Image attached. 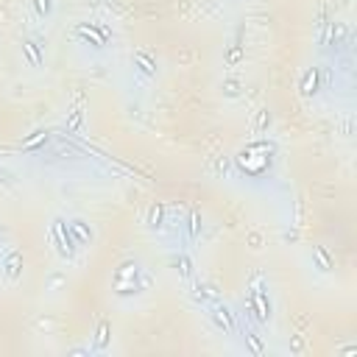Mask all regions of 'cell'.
Returning <instances> with one entry per match:
<instances>
[{"label":"cell","instance_id":"cell-13","mask_svg":"<svg viewBox=\"0 0 357 357\" xmlns=\"http://www.w3.org/2000/svg\"><path fill=\"white\" fill-rule=\"evenodd\" d=\"M34 9H37L39 17H47L50 9H53V0H34Z\"/></svg>","mask_w":357,"mask_h":357},{"label":"cell","instance_id":"cell-11","mask_svg":"<svg viewBox=\"0 0 357 357\" xmlns=\"http://www.w3.org/2000/svg\"><path fill=\"white\" fill-rule=\"evenodd\" d=\"M162 215H165V207L162 204L151 207V212H148V223H151V226H162Z\"/></svg>","mask_w":357,"mask_h":357},{"label":"cell","instance_id":"cell-2","mask_svg":"<svg viewBox=\"0 0 357 357\" xmlns=\"http://www.w3.org/2000/svg\"><path fill=\"white\" fill-rule=\"evenodd\" d=\"M22 50H26L28 62H31L34 67H39V64L45 62V56H42V47H39V42H34V39H26V42H22Z\"/></svg>","mask_w":357,"mask_h":357},{"label":"cell","instance_id":"cell-5","mask_svg":"<svg viewBox=\"0 0 357 357\" xmlns=\"http://www.w3.org/2000/svg\"><path fill=\"white\" fill-rule=\"evenodd\" d=\"M70 235L79 237V243H92V229L84 221H73L70 223Z\"/></svg>","mask_w":357,"mask_h":357},{"label":"cell","instance_id":"cell-8","mask_svg":"<svg viewBox=\"0 0 357 357\" xmlns=\"http://www.w3.org/2000/svg\"><path fill=\"white\" fill-rule=\"evenodd\" d=\"M313 257L318 260L321 271H332V257H329V254H326L321 246H313Z\"/></svg>","mask_w":357,"mask_h":357},{"label":"cell","instance_id":"cell-15","mask_svg":"<svg viewBox=\"0 0 357 357\" xmlns=\"http://www.w3.org/2000/svg\"><path fill=\"white\" fill-rule=\"evenodd\" d=\"M81 115H84L81 109H75L73 115H70V129H79V126H81Z\"/></svg>","mask_w":357,"mask_h":357},{"label":"cell","instance_id":"cell-9","mask_svg":"<svg viewBox=\"0 0 357 357\" xmlns=\"http://www.w3.org/2000/svg\"><path fill=\"white\" fill-rule=\"evenodd\" d=\"M106 341H109V324H106V321H100L98 332H95V349H104Z\"/></svg>","mask_w":357,"mask_h":357},{"label":"cell","instance_id":"cell-14","mask_svg":"<svg viewBox=\"0 0 357 357\" xmlns=\"http://www.w3.org/2000/svg\"><path fill=\"white\" fill-rule=\"evenodd\" d=\"M248 343H251V349H254V352H263V343H260V338L257 335H254V332H248Z\"/></svg>","mask_w":357,"mask_h":357},{"label":"cell","instance_id":"cell-12","mask_svg":"<svg viewBox=\"0 0 357 357\" xmlns=\"http://www.w3.org/2000/svg\"><path fill=\"white\" fill-rule=\"evenodd\" d=\"M201 235V212L193 210L190 212V237H198Z\"/></svg>","mask_w":357,"mask_h":357},{"label":"cell","instance_id":"cell-7","mask_svg":"<svg viewBox=\"0 0 357 357\" xmlns=\"http://www.w3.org/2000/svg\"><path fill=\"white\" fill-rule=\"evenodd\" d=\"M318 89V70H307L304 81H301V95H313Z\"/></svg>","mask_w":357,"mask_h":357},{"label":"cell","instance_id":"cell-1","mask_svg":"<svg viewBox=\"0 0 357 357\" xmlns=\"http://www.w3.org/2000/svg\"><path fill=\"white\" fill-rule=\"evenodd\" d=\"M50 232H53V240H56V246H59V254L62 257H73V246H75V240H73V235H70V226L62 221V218H56L50 226Z\"/></svg>","mask_w":357,"mask_h":357},{"label":"cell","instance_id":"cell-6","mask_svg":"<svg viewBox=\"0 0 357 357\" xmlns=\"http://www.w3.org/2000/svg\"><path fill=\"white\" fill-rule=\"evenodd\" d=\"M134 62L140 64V73H145V75H154L157 73V64L151 62V56H148V53H134Z\"/></svg>","mask_w":357,"mask_h":357},{"label":"cell","instance_id":"cell-4","mask_svg":"<svg viewBox=\"0 0 357 357\" xmlns=\"http://www.w3.org/2000/svg\"><path fill=\"white\" fill-rule=\"evenodd\" d=\"M42 145H47V132H34L28 140H22L20 142V148L22 151H39Z\"/></svg>","mask_w":357,"mask_h":357},{"label":"cell","instance_id":"cell-3","mask_svg":"<svg viewBox=\"0 0 357 357\" xmlns=\"http://www.w3.org/2000/svg\"><path fill=\"white\" fill-rule=\"evenodd\" d=\"M20 268H22V257L17 251H9L6 254V276L14 282L17 276H20Z\"/></svg>","mask_w":357,"mask_h":357},{"label":"cell","instance_id":"cell-10","mask_svg":"<svg viewBox=\"0 0 357 357\" xmlns=\"http://www.w3.org/2000/svg\"><path fill=\"white\" fill-rule=\"evenodd\" d=\"M265 126H271V112H268V109L260 112L257 123H254V134H263V132H265Z\"/></svg>","mask_w":357,"mask_h":357}]
</instances>
